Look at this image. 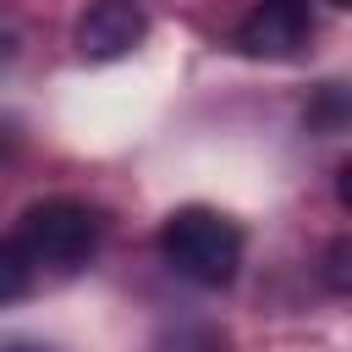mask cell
<instances>
[{
	"mask_svg": "<svg viewBox=\"0 0 352 352\" xmlns=\"http://www.w3.org/2000/svg\"><path fill=\"white\" fill-rule=\"evenodd\" d=\"M160 253L165 264L192 280V286H231L236 270H242V231L236 220H226L220 209H204V204H187V209H170L165 226H160Z\"/></svg>",
	"mask_w": 352,
	"mask_h": 352,
	"instance_id": "cell-1",
	"label": "cell"
},
{
	"mask_svg": "<svg viewBox=\"0 0 352 352\" xmlns=\"http://www.w3.org/2000/svg\"><path fill=\"white\" fill-rule=\"evenodd\" d=\"M99 231H104V220H99L94 204H82V198H44V204H33L22 214V226H16L11 242L22 248V258L33 270L72 275V270H82L94 258Z\"/></svg>",
	"mask_w": 352,
	"mask_h": 352,
	"instance_id": "cell-2",
	"label": "cell"
},
{
	"mask_svg": "<svg viewBox=\"0 0 352 352\" xmlns=\"http://www.w3.org/2000/svg\"><path fill=\"white\" fill-rule=\"evenodd\" d=\"M148 33L138 0H94L82 16H77V50L88 60H116L126 50H138Z\"/></svg>",
	"mask_w": 352,
	"mask_h": 352,
	"instance_id": "cell-3",
	"label": "cell"
},
{
	"mask_svg": "<svg viewBox=\"0 0 352 352\" xmlns=\"http://www.w3.org/2000/svg\"><path fill=\"white\" fill-rule=\"evenodd\" d=\"M314 33V22H308V0H264L242 28H236V44L248 50V55H297L302 50V38Z\"/></svg>",
	"mask_w": 352,
	"mask_h": 352,
	"instance_id": "cell-4",
	"label": "cell"
},
{
	"mask_svg": "<svg viewBox=\"0 0 352 352\" xmlns=\"http://www.w3.org/2000/svg\"><path fill=\"white\" fill-rule=\"evenodd\" d=\"M33 275H38V270L22 258V248H16V242H0V308H6V302H22V297L33 292Z\"/></svg>",
	"mask_w": 352,
	"mask_h": 352,
	"instance_id": "cell-5",
	"label": "cell"
},
{
	"mask_svg": "<svg viewBox=\"0 0 352 352\" xmlns=\"http://www.w3.org/2000/svg\"><path fill=\"white\" fill-rule=\"evenodd\" d=\"M330 286H336V292H346V242H336V248H330Z\"/></svg>",
	"mask_w": 352,
	"mask_h": 352,
	"instance_id": "cell-6",
	"label": "cell"
}]
</instances>
